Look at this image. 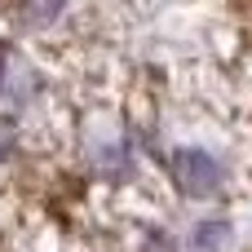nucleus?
<instances>
[{
	"label": "nucleus",
	"mask_w": 252,
	"mask_h": 252,
	"mask_svg": "<svg viewBox=\"0 0 252 252\" xmlns=\"http://www.w3.org/2000/svg\"><path fill=\"white\" fill-rule=\"evenodd\" d=\"M173 177L186 195H213L221 186V164L204 151H177L173 155Z\"/></svg>",
	"instance_id": "obj_1"
},
{
	"label": "nucleus",
	"mask_w": 252,
	"mask_h": 252,
	"mask_svg": "<svg viewBox=\"0 0 252 252\" xmlns=\"http://www.w3.org/2000/svg\"><path fill=\"white\" fill-rule=\"evenodd\" d=\"M221 235H226V226H204V230H199V244H204V248H213Z\"/></svg>",
	"instance_id": "obj_4"
},
{
	"label": "nucleus",
	"mask_w": 252,
	"mask_h": 252,
	"mask_svg": "<svg viewBox=\"0 0 252 252\" xmlns=\"http://www.w3.org/2000/svg\"><path fill=\"white\" fill-rule=\"evenodd\" d=\"M13 146H18V133H13L9 124H0V164L13 155Z\"/></svg>",
	"instance_id": "obj_3"
},
{
	"label": "nucleus",
	"mask_w": 252,
	"mask_h": 252,
	"mask_svg": "<svg viewBox=\"0 0 252 252\" xmlns=\"http://www.w3.org/2000/svg\"><path fill=\"white\" fill-rule=\"evenodd\" d=\"M58 9H62V0H27V13H31L35 22H40V18H53Z\"/></svg>",
	"instance_id": "obj_2"
}]
</instances>
